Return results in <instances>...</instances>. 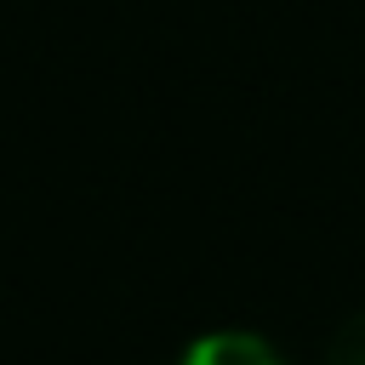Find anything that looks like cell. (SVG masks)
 <instances>
[{"label":"cell","instance_id":"2","mask_svg":"<svg viewBox=\"0 0 365 365\" xmlns=\"http://www.w3.org/2000/svg\"><path fill=\"white\" fill-rule=\"evenodd\" d=\"M325 365H365V314H354V319H348V325L331 336Z\"/></svg>","mask_w":365,"mask_h":365},{"label":"cell","instance_id":"1","mask_svg":"<svg viewBox=\"0 0 365 365\" xmlns=\"http://www.w3.org/2000/svg\"><path fill=\"white\" fill-rule=\"evenodd\" d=\"M177 365H285L274 342L251 336V331H211L200 342H188V354Z\"/></svg>","mask_w":365,"mask_h":365}]
</instances>
